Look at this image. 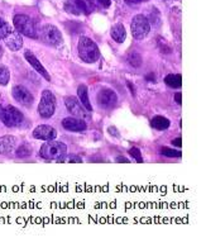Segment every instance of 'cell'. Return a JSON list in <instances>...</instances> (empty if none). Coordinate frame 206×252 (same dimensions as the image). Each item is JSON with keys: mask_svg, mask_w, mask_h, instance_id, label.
Segmentation results:
<instances>
[{"mask_svg": "<svg viewBox=\"0 0 206 252\" xmlns=\"http://www.w3.org/2000/svg\"><path fill=\"white\" fill-rule=\"evenodd\" d=\"M10 32H12V28H10L8 22L4 21L3 18H0V41L5 38Z\"/></svg>", "mask_w": 206, "mask_h": 252, "instance_id": "cb8c5ba5", "label": "cell"}, {"mask_svg": "<svg viewBox=\"0 0 206 252\" xmlns=\"http://www.w3.org/2000/svg\"><path fill=\"white\" fill-rule=\"evenodd\" d=\"M0 112H1V104H0Z\"/></svg>", "mask_w": 206, "mask_h": 252, "instance_id": "8d00e7d4", "label": "cell"}, {"mask_svg": "<svg viewBox=\"0 0 206 252\" xmlns=\"http://www.w3.org/2000/svg\"><path fill=\"white\" fill-rule=\"evenodd\" d=\"M10 80V71L5 65H0V85H8Z\"/></svg>", "mask_w": 206, "mask_h": 252, "instance_id": "44dd1931", "label": "cell"}, {"mask_svg": "<svg viewBox=\"0 0 206 252\" xmlns=\"http://www.w3.org/2000/svg\"><path fill=\"white\" fill-rule=\"evenodd\" d=\"M77 51H79L80 59L85 63H96L100 57V51L97 45L88 37H80L79 43H77Z\"/></svg>", "mask_w": 206, "mask_h": 252, "instance_id": "6da1fadb", "label": "cell"}, {"mask_svg": "<svg viewBox=\"0 0 206 252\" xmlns=\"http://www.w3.org/2000/svg\"><path fill=\"white\" fill-rule=\"evenodd\" d=\"M75 4L79 6V9L81 10L83 14H91L95 9V4L92 0H74Z\"/></svg>", "mask_w": 206, "mask_h": 252, "instance_id": "d6986e66", "label": "cell"}, {"mask_svg": "<svg viewBox=\"0 0 206 252\" xmlns=\"http://www.w3.org/2000/svg\"><path fill=\"white\" fill-rule=\"evenodd\" d=\"M57 162H83V158H80V156H75V155H71V156H68V158H65V156L62 158H59V160H57Z\"/></svg>", "mask_w": 206, "mask_h": 252, "instance_id": "4316f807", "label": "cell"}, {"mask_svg": "<svg viewBox=\"0 0 206 252\" xmlns=\"http://www.w3.org/2000/svg\"><path fill=\"white\" fill-rule=\"evenodd\" d=\"M0 121L3 122L4 126H6V127L15 128L23 125L24 116L18 108L13 107V105H8V107L3 108L1 112H0Z\"/></svg>", "mask_w": 206, "mask_h": 252, "instance_id": "277c9868", "label": "cell"}, {"mask_svg": "<svg viewBox=\"0 0 206 252\" xmlns=\"http://www.w3.org/2000/svg\"><path fill=\"white\" fill-rule=\"evenodd\" d=\"M3 54H4V50H3V47L0 46V59H1V56H3Z\"/></svg>", "mask_w": 206, "mask_h": 252, "instance_id": "d590c367", "label": "cell"}, {"mask_svg": "<svg viewBox=\"0 0 206 252\" xmlns=\"http://www.w3.org/2000/svg\"><path fill=\"white\" fill-rule=\"evenodd\" d=\"M6 47L10 51H19L23 47V37L18 31H12L8 36L4 38Z\"/></svg>", "mask_w": 206, "mask_h": 252, "instance_id": "5bb4252c", "label": "cell"}, {"mask_svg": "<svg viewBox=\"0 0 206 252\" xmlns=\"http://www.w3.org/2000/svg\"><path fill=\"white\" fill-rule=\"evenodd\" d=\"M97 104L104 109H112L115 107V104L118 101V95L114 90L109 89V88H103L99 90L96 96Z\"/></svg>", "mask_w": 206, "mask_h": 252, "instance_id": "ba28073f", "label": "cell"}, {"mask_svg": "<svg viewBox=\"0 0 206 252\" xmlns=\"http://www.w3.org/2000/svg\"><path fill=\"white\" fill-rule=\"evenodd\" d=\"M15 31L21 33L22 36L29 37V38H38L37 27H35L34 21L27 14H17L13 18Z\"/></svg>", "mask_w": 206, "mask_h": 252, "instance_id": "3957f363", "label": "cell"}, {"mask_svg": "<svg viewBox=\"0 0 206 252\" xmlns=\"http://www.w3.org/2000/svg\"><path fill=\"white\" fill-rule=\"evenodd\" d=\"M130 30H132L133 38L141 41V39H145L148 36V33L150 31V23L146 15L138 14L132 19Z\"/></svg>", "mask_w": 206, "mask_h": 252, "instance_id": "8992f818", "label": "cell"}, {"mask_svg": "<svg viewBox=\"0 0 206 252\" xmlns=\"http://www.w3.org/2000/svg\"><path fill=\"white\" fill-rule=\"evenodd\" d=\"M56 112V98L51 90H43L41 95V101L38 104V114L41 118H51Z\"/></svg>", "mask_w": 206, "mask_h": 252, "instance_id": "5b68a950", "label": "cell"}, {"mask_svg": "<svg viewBox=\"0 0 206 252\" xmlns=\"http://www.w3.org/2000/svg\"><path fill=\"white\" fill-rule=\"evenodd\" d=\"M170 125H171V122L168 121L166 117L162 116H156L152 118L150 121V126L152 128L157 129V131H166L167 128H170Z\"/></svg>", "mask_w": 206, "mask_h": 252, "instance_id": "ac0fdd59", "label": "cell"}, {"mask_svg": "<svg viewBox=\"0 0 206 252\" xmlns=\"http://www.w3.org/2000/svg\"><path fill=\"white\" fill-rule=\"evenodd\" d=\"M110 34H112V38L114 39L117 43H123L127 38V31L124 28L123 24H115L114 27L110 31Z\"/></svg>", "mask_w": 206, "mask_h": 252, "instance_id": "e0dca14e", "label": "cell"}, {"mask_svg": "<svg viewBox=\"0 0 206 252\" xmlns=\"http://www.w3.org/2000/svg\"><path fill=\"white\" fill-rule=\"evenodd\" d=\"M128 86H129V90H130V92H132V93H134V89H133V85H132V84H130V83H128Z\"/></svg>", "mask_w": 206, "mask_h": 252, "instance_id": "e575fe53", "label": "cell"}, {"mask_svg": "<svg viewBox=\"0 0 206 252\" xmlns=\"http://www.w3.org/2000/svg\"><path fill=\"white\" fill-rule=\"evenodd\" d=\"M63 8H65L66 12L70 13V14H74V15L81 14V10H80L79 6L75 4L74 0H67V1L65 3V5H63Z\"/></svg>", "mask_w": 206, "mask_h": 252, "instance_id": "603a6c76", "label": "cell"}, {"mask_svg": "<svg viewBox=\"0 0 206 252\" xmlns=\"http://www.w3.org/2000/svg\"><path fill=\"white\" fill-rule=\"evenodd\" d=\"M127 61H128V63L132 66V67L138 68L139 66L142 65V56L138 54V52H132V54L128 56Z\"/></svg>", "mask_w": 206, "mask_h": 252, "instance_id": "7402d4cb", "label": "cell"}, {"mask_svg": "<svg viewBox=\"0 0 206 252\" xmlns=\"http://www.w3.org/2000/svg\"><path fill=\"white\" fill-rule=\"evenodd\" d=\"M175 100H176L177 104H182V94L181 93H177L176 95H175Z\"/></svg>", "mask_w": 206, "mask_h": 252, "instance_id": "4dcf8cb0", "label": "cell"}, {"mask_svg": "<svg viewBox=\"0 0 206 252\" xmlns=\"http://www.w3.org/2000/svg\"><path fill=\"white\" fill-rule=\"evenodd\" d=\"M24 57H26V60L28 61V63H29V65L32 66V67L34 68L35 71L38 72L42 77H44L47 81H51V76L50 74H48V71L44 68V66L39 63V60L35 57V55L33 54V52H30V51H26V52H24Z\"/></svg>", "mask_w": 206, "mask_h": 252, "instance_id": "4fadbf2b", "label": "cell"}, {"mask_svg": "<svg viewBox=\"0 0 206 252\" xmlns=\"http://www.w3.org/2000/svg\"><path fill=\"white\" fill-rule=\"evenodd\" d=\"M165 84L172 89H178L182 86V76L181 75L170 74L165 77Z\"/></svg>", "mask_w": 206, "mask_h": 252, "instance_id": "ffe728a7", "label": "cell"}, {"mask_svg": "<svg viewBox=\"0 0 206 252\" xmlns=\"http://www.w3.org/2000/svg\"><path fill=\"white\" fill-rule=\"evenodd\" d=\"M12 95L14 100L23 107H30L34 101L32 93L22 85H15L12 89Z\"/></svg>", "mask_w": 206, "mask_h": 252, "instance_id": "9c48e42d", "label": "cell"}, {"mask_svg": "<svg viewBox=\"0 0 206 252\" xmlns=\"http://www.w3.org/2000/svg\"><path fill=\"white\" fill-rule=\"evenodd\" d=\"M67 152V146L59 141H47L39 150V156L47 161L59 160Z\"/></svg>", "mask_w": 206, "mask_h": 252, "instance_id": "7a4b0ae2", "label": "cell"}, {"mask_svg": "<svg viewBox=\"0 0 206 252\" xmlns=\"http://www.w3.org/2000/svg\"><path fill=\"white\" fill-rule=\"evenodd\" d=\"M15 137L6 136L0 137V155H10L15 149Z\"/></svg>", "mask_w": 206, "mask_h": 252, "instance_id": "9a60e30c", "label": "cell"}, {"mask_svg": "<svg viewBox=\"0 0 206 252\" xmlns=\"http://www.w3.org/2000/svg\"><path fill=\"white\" fill-rule=\"evenodd\" d=\"M117 162H129V160L123 158V156H118V158H117Z\"/></svg>", "mask_w": 206, "mask_h": 252, "instance_id": "836d02e7", "label": "cell"}, {"mask_svg": "<svg viewBox=\"0 0 206 252\" xmlns=\"http://www.w3.org/2000/svg\"><path fill=\"white\" fill-rule=\"evenodd\" d=\"M172 145L176 146V147H178V149H180V147H182V138H181V137H177L176 140L172 141Z\"/></svg>", "mask_w": 206, "mask_h": 252, "instance_id": "f1b7e54d", "label": "cell"}, {"mask_svg": "<svg viewBox=\"0 0 206 252\" xmlns=\"http://www.w3.org/2000/svg\"><path fill=\"white\" fill-rule=\"evenodd\" d=\"M62 127L65 128L66 131L70 132H84L88 128L86 122L77 117H67L62 121Z\"/></svg>", "mask_w": 206, "mask_h": 252, "instance_id": "7c38bea8", "label": "cell"}, {"mask_svg": "<svg viewBox=\"0 0 206 252\" xmlns=\"http://www.w3.org/2000/svg\"><path fill=\"white\" fill-rule=\"evenodd\" d=\"M77 96H79L80 101L81 104L84 105L88 112H92V107H91V103H90V99H88V86L85 84H81V85L77 88Z\"/></svg>", "mask_w": 206, "mask_h": 252, "instance_id": "2e32d148", "label": "cell"}, {"mask_svg": "<svg viewBox=\"0 0 206 252\" xmlns=\"http://www.w3.org/2000/svg\"><path fill=\"white\" fill-rule=\"evenodd\" d=\"M129 155L132 156L133 158H136L137 162H143V158H142V154H141V150L137 149V147H132L129 150Z\"/></svg>", "mask_w": 206, "mask_h": 252, "instance_id": "83f0119b", "label": "cell"}, {"mask_svg": "<svg viewBox=\"0 0 206 252\" xmlns=\"http://www.w3.org/2000/svg\"><path fill=\"white\" fill-rule=\"evenodd\" d=\"M30 154H32V147L28 143H24L17 150V156L21 158H28V156H30Z\"/></svg>", "mask_w": 206, "mask_h": 252, "instance_id": "d4e9b609", "label": "cell"}, {"mask_svg": "<svg viewBox=\"0 0 206 252\" xmlns=\"http://www.w3.org/2000/svg\"><path fill=\"white\" fill-rule=\"evenodd\" d=\"M33 138L42 141H53L57 137L56 129L52 126L48 125H39L38 127L34 128L33 131Z\"/></svg>", "mask_w": 206, "mask_h": 252, "instance_id": "8fae6325", "label": "cell"}, {"mask_svg": "<svg viewBox=\"0 0 206 252\" xmlns=\"http://www.w3.org/2000/svg\"><path fill=\"white\" fill-rule=\"evenodd\" d=\"M159 152H161L163 156H167V158H181V156H182V152L178 151V150L170 149V147H162Z\"/></svg>", "mask_w": 206, "mask_h": 252, "instance_id": "484cf974", "label": "cell"}, {"mask_svg": "<svg viewBox=\"0 0 206 252\" xmlns=\"http://www.w3.org/2000/svg\"><path fill=\"white\" fill-rule=\"evenodd\" d=\"M99 3L101 4V6H104V8H109L110 5H112V0H97Z\"/></svg>", "mask_w": 206, "mask_h": 252, "instance_id": "f546056e", "label": "cell"}, {"mask_svg": "<svg viewBox=\"0 0 206 252\" xmlns=\"http://www.w3.org/2000/svg\"><path fill=\"white\" fill-rule=\"evenodd\" d=\"M125 3L128 4H141V3H145L147 0H124Z\"/></svg>", "mask_w": 206, "mask_h": 252, "instance_id": "1f68e13d", "label": "cell"}, {"mask_svg": "<svg viewBox=\"0 0 206 252\" xmlns=\"http://www.w3.org/2000/svg\"><path fill=\"white\" fill-rule=\"evenodd\" d=\"M39 38H41L44 43L53 46V47L59 46L62 43V41H63L59 28L52 26V24H47V26H44V27L42 28L41 32H39Z\"/></svg>", "mask_w": 206, "mask_h": 252, "instance_id": "52a82bcc", "label": "cell"}, {"mask_svg": "<svg viewBox=\"0 0 206 252\" xmlns=\"http://www.w3.org/2000/svg\"><path fill=\"white\" fill-rule=\"evenodd\" d=\"M108 131H109V133L112 134V136H115V137H118V136H119V133H118V132H117V129H115V127H110L109 129H108Z\"/></svg>", "mask_w": 206, "mask_h": 252, "instance_id": "d6a6232c", "label": "cell"}, {"mask_svg": "<svg viewBox=\"0 0 206 252\" xmlns=\"http://www.w3.org/2000/svg\"><path fill=\"white\" fill-rule=\"evenodd\" d=\"M65 105L66 108H67L68 112H70L74 117H77V118H81V119L90 118L88 110L84 108L83 104L79 103V100H77L76 98L67 96V98L65 99Z\"/></svg>", "mask_w": 206, "mask_h": 252, "instance_id": "30bf717a", "label": "cell"}]
</instances>
